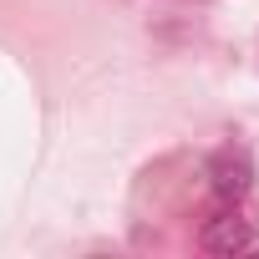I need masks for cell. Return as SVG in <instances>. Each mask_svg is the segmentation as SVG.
<instances>
[{"instance_id":"cell-1","label":"cell","mask_w":259,"mask_h":259,"mask_svg":"<svg viewBox=\"0 0 259 259\" xmlns=\"http://www.w3.org/2000/svg\"><path fill=\"white\" fill-rule=\"evenodd\" d=\"M198 244L208 254H249V249H259V234L249 229V219H239L234 208H224V213H213L198 229Z\"/></svg>"},{"instance_id":"cell-2","label":"cell","mask_w":259,"mask_h":259,"mask_svg":"<svg viewBox=\"0 0 259 259\" xmlns=\"http://www.w3.org/2000/svg\"><path fill=\"white\" fill-rule=\"evenodd\" d=\"M213 193H219L224 203H239V198L249 193V158H244V153H224V158L213 163Z\"/></svg>"}]
</instances>
